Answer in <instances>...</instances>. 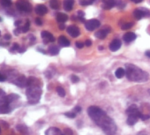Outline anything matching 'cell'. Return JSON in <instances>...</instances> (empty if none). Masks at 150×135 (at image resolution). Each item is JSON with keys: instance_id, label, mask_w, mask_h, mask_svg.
<instances>
[{"instance_id": "1", "label": "cell", "mask_w": 150, "mask_h": 135, "mask_svg": "<svg viewBox=\"0 0 150 135\" xmlns=\"http://www.w3.org/2000/svg\"><path fill=\"white\" fill-rule=\"evenodd\" d=\"M88 113L92 120L107 135H114L116 133L117 125L115 122L105 113L104 110L96 106H90L88 109Z\"/></svg>"}, {"instance_id": "2", "label": "cell", "mask_w": 150, "mask_h": 135, "mask_svg": "<svg viewBox=\"0 0 150 135\" xmlns=\"http://www.w3.org/2000/svg\"><path fill=\"white\" fill-rule=\"evenodd\" d=\"M125 75L129 81L134 82H144L149 79V75L146 72L132 64H125Z\"/></svg>"}, {"instance_id": "3", "label": "cell", "mask_w": 150, "mask_h": 135, "mask_svg": "<svg viewBox=\"0 0 150 135\" xmlns=\"http://www.w3.org/2000/svg\"><path fill=\"white\" fill-rule=\"evenodd\" d=\"M26 95H27L28 102L31 104H35L40 101V98L42 95V89L37 85L31 86L28 88L26 91Z\"/></svg>"}, {"instance_id": "4", "label": "cell", "mask_w": 150, "mask_h": 135, "mask_svg": "<svg viewBox=\"0 0 150 135\" xmlns=\"http://www.w3.org/2000/svg\"><path fill=\"white\" fill-rule=\"evenodd\" d=\"M126 114L128 116L126 123L129 125H133L134 124H136L138 119L140 118V116H141V112L139 111V110L138 109V107L135 104L131 105L126 110Z\"/></svg>"}, {"instance_id": "5", "label": "cell", "mask_w": 150, "mask_h": 135, "mask_svg": "<svg viewBox=\"0 0 150 135\" xmlns=\"http://www.w3.org/2000/svg\"><path fill=\"white\" fill-rule=\"evenodd\" d=\"M16 6L21 12L28 13V12H31L32 10V6L30 3L26 1V0H19V1L16 2Z\"/></svg>"}, {"instance_id": "6", "label": "cell", "mask_w": 150, "mask_h": 135, "mask_svg": "<svg viewBox=\"0 0 150 135\" xmlns=\"http://www.w3.org/2000/svg\"><path fill=\"white\" fill-rule=\"evenodd\" d=\"M85 27H86V28H87L88 30L93 31V30H95L96 28H97L100 27V21H99L98 20H96V19L88 20V21L85 23Z\"/></svg>"}, {"instance_id": "7", "label": "cell", "mask_w": 150, "mask_h": 135, "mask_svg": "<svg viewBox=\"0 0 150 135\" xmlns=\"http://www.w3.org/2000/svg\"><path fill=\"white\" fill-rule=\"evenodd\" d=\"M11 110L9 103L4 99L0 100V114H7Z\"/></svg>"}, {"instance_id": "8", "label": "cell", "mask_w": 150, "mask_h": 135, "mask_svg": "<svg viewBox=\"0 0 150 135\" xmlns=\"http://www.w3.org/2000/svg\"><path fill=\"white\" fill-rule=\"evenodd\" d=\"M147 13H148V11L144 9V8H142V9H136L133 12V15H134L136 20H140L142 17L147 15Z\"/></svg>"}, {"instance_id": "9", "label": "cell", "mask_w": 150, "mask_h": 135, "mask_svg": "<svg viewBox=\"0 0 150 135\" xmlns=\"http://www.w3.org/2000/svg\"><path fill=\"white\" fill-rule=\"evenodd\" d=\"M27 82H28V80L26 79V77L24 75H21L19 76L15 81H14V83L20 87V88H25L27 87Z\"/></svg>"}, {"instance_id": "10", "label": "cell", "mask_w": 150, "mask_h": 135, "mask_svg": "<svg viewBox=\"0 0 150 135\" xmlns=\"http://www.w3.org/2000/svg\"><path fill=\"white\" fill-rule=\"evenodd\" d=\"M67 32H68V34L71 37H77V36L80 35V29L76 26H70V27H68Z\"/></svg>"}, {"instance_id": "11", "label": "cell", "mask_w": 150, "mask_h": 135, "mask_svg": "<svg viewBox=\"0 0 150 135\" xmlns=\"http://www.w3.org/2000/svg\"><path fill=\"white\" fill-rule=\"evenodd\" d=\"M45 135H64L60 129L57 127H50L45 131Z\"/></svg>"}, {"instance_id": "12", "label": "cell", "mask_w": 150, "mask_h": 135, "mask_svg": "<svg viewBox=\"0 0 150 135\" xmlns=\"http://www.w3.org/2000/svg\"><path fill=\"white\" fill-rule=\"evenodd\" d=\"M121 47V41L118 39H115L111 42V43L110 44V49L111 51H117L120 49Z\"/></svg>"}, {"instance_id": "13", "label": "cell", "mask_w": 150, "mask_h": 135, "mask_svg": "<svg viewBox=\"0 0 150 135\" xmlns=\"http://www.w3.org/2000/svg\"><path fill=\"white\" fill-rule=\"evenodd\" d=\"M42 39H44V42L45 43H47L48 42H53L54 41H55V38H54V36L50 34V33H49V32H47V31H42Z\"/></svg>"}, {"instance_id": "14", "label": "cell", "mask_w": 150, "mask_h": 135, "mask_svg": "<svg viewBox=\"0 0 150 135\" xmlns=\"http://www.w3.org/2000/svg\"><path fill=\"white\" fill-rule=\"evenodd\" d=\"M47 12H48V9L44 5H38L35 7V13L39 15H44L47 13Z\"/></svg>"}, {"instance_id": "15", "label": "cell", "mask_w": 150, "mask_h": 135, "mask_svg": "<svg viewBox=\"0 0 150 135\" xmlns=\"http://www.w3.org/2000/svg\"><path fill=\"white\" fill-rule=\"evenodd\" d=\"M110 28L107 29V28H104V29H102V30H100V31H98V32H96V36L98 38V39H104L106 36H107V35L109 34V32H110Z\"/></svg>"}, {"instance_id": "16", "label": "cell", "mask_w": 150, "mask_h": 135, "mask_svg": "<svg viewBox=\"0 0 150 135\" xmlns=\"http://www.w3.org/2000/svg\"><path fill=\"white\" fill-rule=\"evenodd\" d=\"M136 35L132 32H128L124 35V41H125V42H131L132 41H134L136 39Z\"/></svg>"}, {"instance_id": "17", "label": "cell", "mask_w": 150, "mask_h": 135, "mask_svg": "<svg viewBox=\"0 0 150 135\" xmlns=\"http://www.w3.org/2000/svg\"><path fill=\"white\" fill-rule=\"evenodd\" d=\"M74 0H64V8L65 11H71L73 7Z\"/></svg>"}, {"instance_id": "18", "label": "cell", "mask_w": 150, "mask_h": 135, "mask_svg": "<svg viewBox=\"0 0 150 135\" xmlns=\"http://www.w3.org/2000/svg\"><path fill=\"white\" fill-rule=\"evenodd\" d=\"M115 6H117L116 0H107V1L103 5V8L105 10H110V9L113 8Z\"/></svg>"}, {"instance_id": "19", "label": "cell", "mask_w": 150, "mask_h": 135, "mask_svg": "<svg viewBox=\"0 0 150 135\" xmlns=\"http://www.w3.org/2000/svg\"><path fill=\"white\" fill-rule=\"evenodd\" d=\"M19 97H20V95H16V94H11V95H9L6 96V97L4 98V100H5V101H6L8 103H10V102H13L16 101L17 99H19Z\"/></svg>"}, {"instance_id": "20", "label": "cell", "mask_w": 150, "mask_h": 135, "mask_svg": "<svg viewBox=\"0 0 150 135\" xmlns=\"http://www.w3.org/2000/svg\"><path fill=\"white\" fill-rule=\"evenodd\" d=\"M58 43L63 47H67L70 45V41L65 36H60L58 38Z\"/></svg>"}, {"instance_id": "21", "label": "cell", "mask_w": 150, "mask_h": 135, "mask_svg": "<svg viewBox=\"0 0 150 135\" xmlns=\"http://www.w3.org/2000/svg\"><path fill=\"white\" fill-rule=\"evenodd\" d=\"M68 20V16L64 13H58L57 15V20L60 23H64L65 21H67Z\"/></svg>"}, {"instance_id": "22", "label": "cell", "mask_w": 150, "mask_h": 135, "mask_svg": "<svg viewBox=\"0 0 150 135\" xmlns=\"http://www.w3.org/2000/svg\"><path fill=\"white\" fill-rule=\"evenodd\" d=\"M115 75L117 79H122L125 75V70L123 69V68H118L116 73H115Z\"/></svg>"}, {"instance_id": "23", "label": "cell", "mask_w": 150, "mask_h": 135, "mask_svg": "<svg viewBox=\"0 0 150 135\" xmlns=\"http://www.w3.org/2000/svg\"><path fill=\"white\" fill-rule=\"evenodd\" d=\"M49 52H50V55L55 56V55H57V54H58L59 49H58V47H57V46H51V47H50V49H49Z\"/></svg>"}, {"instance_id": "24", "label": "cell", "mask_w": 150, "mask_h": 135, "mask_svg": "<svg viewBox=\"0 0 150 135\" xmlns=\"http://www.w3.org/2000/svg\"><path fill=\"white\" fill-rule=\"evenodd\" d=\"M50 7L52 9H54V10H57L59 8V2H58V0H50Z\"/></svg>"}, {"instance_id": "25", "label": "cell", "mask_w": 150, "mask_h": 135, "mask_svg": "<svg viewBox=\"0 0 150 135\" xmlns=\"http://www.w3.org/2000/svg\"><path fill=\"white\" fill-rule=\"evenodd\" d=\"M0 4L4 7H9L12 5V0H0Z\"/></svg>"}, {"instance_id": "26", "label": "cell", "mask_w": 150, "mask_h": 135, "mask_svg": "<svg viewBox=\"0 0 150 135\" xmlns=\"http://www.w3.org/2000/svg\"><path fill=\"white\" fill-rule=\"evenodd\" d=\"M95 0H81L80 3L82 6H88V5H91L94 3Z\"/></svg>"}, {"instance_id": "27", "label": "cell", "mask_w": 150, "mask_h": 135, "mask_svg": "<svg viewBox=\"0 0 150 135\" xmlns=\"http://www.w3.org/2000/svg\"><path fill=\"white\" fill-rule=\"evenodd\" d=\"M57 94H58L61 97H64V96L65 95V91H64V89L62 87H57Z\"/></svg>"}, {"instance_id": "28", "label": "cell", "mask_w": 150, "mask_h": 135, "mask_svg": "<svg viewBox=\"0 0 150 135\" xmlns=\"http://www.w3.org/2000/svg\"><path fill=\"white\" fill-rule=\"evenodd\" d=\"M17 129H18L20 131H21L22 133H25V132L28 131V128H27L25 125H23V124H19V125H17Z\"/></svg>"}, {"instance_id": "29", "label": "cell", "mask_w": 150, "mask_h": 135, "mask_svg": "<svg viewBox=\"0 0 150 135\" xmlns=\"http://www.w3.org/2000/svg\"><path fill=\"white\" fill-rule=\"evenodd\" d=\"M29 28H30V22L28 20V21L26 22V24L23 26V28H22V31H23L24 33H26V32H28V31L29 30Z\"/></svg>"}, {"instance_id": "30", "label": "cell", "mask_w": 150, "mask_h": 135, "mask_svg": "<svg viewBox=\"0 0 150 135\" xmlns=\"http://www.w3.org/2000/svg\"><path fill=\"white\" fill-rule=\"evenodd\" d=\"M64 115H65L66 117H70V118H73V117H76V113H75V112H73V111L66 112V113H65Z\"/></svg>"}, {"instance_id": "31", "label": "cell", "mask_w": 150, "mask_h": 135, "mask_svg": "<svg viewBox=\"0 0 150 135\" xmlns=\"http://www.w3.org/2000/svg\"><path fill=\"white\" fill-rule=\"evenodd\" d=\"M132 25H133L132 23H125V24H124L122 26V29H124V30L129 29V28H131L132 27Z\"/></svg>"}, {"instance_id": "32", "label": "cell", "mask_w": 150, "mask_h": 135, "mask_svg": "<svg viewBox=\"0 0 150 135\" xmlns=\"http://www.w3.org/2000/svg\"><path fill=\"white\" fill-rule=\"evenodd\" d=\"M64 135H73V133H72V131H71V129L66 128V129H64Z\"/></svg>"}, {"instance_id": "33", "label": "cell", "mask_w": 150, "mask_h": 135, "mask_svg": "<svg viewBox=\"0 0 150 135\" xmlns=\"http://www.w3.org/2000/svg\"><path fill=\"white\" fill-rule=\"evenodd\" d=\"M71 81L73 82V83H77L79 81V78L76 76V75H71Z\"/></svg>"}, {"instance_id": "34", "label": "cell", "mask_w": 150, "mask_h": 135, "mask_svg": "<svg viewBox=\"0 0 150 135\" xmlns=\"http://www.w3.org/2000/svg\"><path fill=\"white\" fill-rule=\"evenodd\" d=\"M19 49H20V45L18 43H14L11 51H15V50H19Z\"/></svg>"}, {"instance_id": "35", "label": "cell", "mask_w": 150, "mask_h": 135, "mask_svg": "<svg viewBox=\"0 0 150 135\" xmlns=\"http://www.w3.org/2000/svg\"><path fill=\"white\" fill-rule=\"evenodd\" d=\"M84 45H85V43H82V42H76V47H77L78 49H82V48L84 47Z\"/></svg>"}, {"instance_id": "36", "label": "cell", "mask_w": 150, "mask_h": 135, "mask_svg": "<svg viewBox=\"0 0 150 135\" xmlns=\"http://www.w3.org/2000/svg\"><path fill=\"white\" fill-rule=\"evenodd\" d=\"M81 111V108L80 106H76V107L74 108V110H73V112H75V113H79Z\"/></svg>"}, {"instance_id": "37", "label": "cell", "mask_w": 150, "mask_h": 135, "mask_svg": "<svg viewBox=\"0 0 150 135\" xmlns=\"http://www.w3.org/2000/svg\"><path fill=\"white\" fill-rule=\"evenodd\" d=\"M6 96V93H5V91H3L2 89H0V97H1L2 99H4Z\"/></svg>"}, {"instance_id": "38", "label": "cell", "mask_w": 150, "mask_h": 135, "mask_svg": "<svg viewBox=\"0 0 150 135\" xmlns=\"http://www.w3.org/2000/svg\"><path fill=\"white\" fill-rule=\"evenodd\" d=\"M35 23H36L37 25L41 26V25L42 24V20H41L40 18H36V19H35Z\"/></svg>"}, {"instance_id": "39", "label": "cell", "mask_w": 150, "mask_h": 135, "mask_svg": "<svg viewBox=\"0 0 150 135\" xmlns=\"http://www.w3.org/2000/svg\"><path fill=\"white\" fill-rule=\"evenodd\" d=\"M6 79V77L5 75H3L2 74H0V81H5Z\"/></svg>"}, {"instance_id": "40", "label": "cell", "mask_w": 150, "mask_h": 135, "mask_svg": "<svg viewBox=\"0 0 150 135\" xmlns=\"http://www.w3.org/2000/svg\"><path fill=\"white\" fill-rule=\"evenodd\" d=\"M91 44H92V42H91L90 40H87V41L85 42V45H86V46H88V47L91 46Z\"/></svg>"}, {"instance_id": "41", "label": "cell", "mask_w": 150, "mask_h": 135, "mask_svg": "<svg viewBox=\"0 0 150 135\" xmlns=\"http://www.w3.org/2000/svg\"><path fill=\"white\" fill-rule=\"evenodd\" d=\"M77 13H78V16H79V18H80V17H81V18H82V17L84 16V13H83L82 11H78Z\"/></svg>"}, {"instance_id": "42", "label": "cell", "mask_w": 150, "mask_h": 135, "mask_svg": "<svg viewBox=\"0 0 150 135\" xmlns=\"http://www.w3.org/2000/svg\"><path fill=\"white\" fill-rule=\"evenodd\" d=\"M20 32H21L20 28H16V29L14 30V34H15V35H20Z\"/></svg>"}, {"instance_id": "43", "label": "cell", "mask_w": 150, "mask_h": 135, "mask_svg": "<svg viewBox=\"0 0 150 135\" xmlns=\"http://www.w3.org/2000/svg\"><path fill=\"white\" fill-rule=\"evenodd\" d=\"M5 39H6V40H10V39H11V35H8V34H6V35H5Z\"/></svg>"}, {"instance_id": "44", "label": "cell", "mask_w": 150, "mask_h": 135, "mask_svg": "<svg viewBox=\"0 0 150 135\" xmlns=\"http://www.w3.org/2000/svg\"><path fill=\"white\" fill-rule=\"evenodd\" d=\"M132 2H134V3H136V4H138V3H140V2H142L143 0H132Z\"/></svg>"}, {"instance_id": "45", "label": "cell", "mask_w": 150, "mask_h": 135, "mask_svg": "<svg viewBox=\"0 0 150 135\" xmlns=\"http://www.w3.org/2000/svg\"><path fill=\"white\" fill-rule=\"evenodd\" d=\"M59 28H60L61 30H63V29H64V28H65V26H64V24H61V25L59 26Z\"/></svg>"}, {"instance_id": "46", "label": "cell", "mask_w": 150, "mask_h": 135, "mask_svg": "<svg viewBox=\"0 0 150 135\" xmlns=\"http://www.w3.org/2000/svg\"><path fill=\"white\" fill-rule=\"evenodd\" d=\"M146 56L148 57H150V50H146Z\"/></svg>"}, {"instance_id": "47", "label": "cell", "mask_w": 150, "mask_h": 135, "mask_svg": "<svg viewBox=\"0 0 150 135\" xmlns=\"http://www.w3.org/2000/svg\"><path fill=\"white\" fill-rule=\"evenodd\" d=\"M21 24V20H19V21H16L15 22V26H20Z\"/></svg>"}, {"instance_id": "48", "label": "cell", "mask_w": 150, "mask_h": 135, "mask_svg": "<svg viewBox=\"0 0 150 135\" xmlns=\"http://www.w3.org/2000/svg\"><path fill=\"white\" fill-rule=\"evenodd\" d=\"M25 51V49H19V52H21V53H22V52H24Z\"/></svg>"}, {"instance_id": "49", "label": "cell", "mask_w": 150, "mask_h": 135, "mask_svg": "<svg viewBox=\"0 0 150 135\" xmlns=\"http://www.w3.org/2000/svg\"><path fill=\"white\" fill-rule=\"evenodd\" d=\"M138 135H146V133H144V132H139Z\"/></svg>"}, {"instance_id": "50", "label": "cell", "mask_w": 150, "mask_h": 135, "mask_svg": "<svg viewBox=\"0 0 150 135\" xmlns=\"http://www.w3.org/2000/svg\"><path fill=\"white\" fill-rule=\"evenodd\" d=\"M0 134H1V128H0Z\"/></svg>"}, {"instance_id": "51", "label": "cell", "mask_w": 150, "mask_h": 135, "mask_svg": "<svg viewBox=\"0 0 150 135\" xmlns=\"http://www.w3.org/2000/svg\"><path fill=\"white\" fill-rule=\"evenodd\" d=\"M148 93H149V95H150V89L148 90Z\"/></svg>"}, {"instance_id": "52", "label": "cell", "mask_w": 150, "mask_h": 135, "mask_svg": "<svg viewBox=\"0 0 150 135\" xmlns=\"http://www.w3.org/2000/svg\"><path fill=\"white\" fill-rule=\"evenodd\" d=\"M0 21H2V20H1V18H0Z\"/></svg>"}, {"instance_id": "53", "label": "cell", "mask_w": 150, "mask_h": 135, "mask_svg": "<svg viewBox=\"0 0 150 135\" xmlns=\"http://www.w3.org/2000/svg\"><path fill=\"white\" fill-rule=\"evenodd\" d=\"M0 36H1V33H0Z\"/></svg>"}]
</instances>
